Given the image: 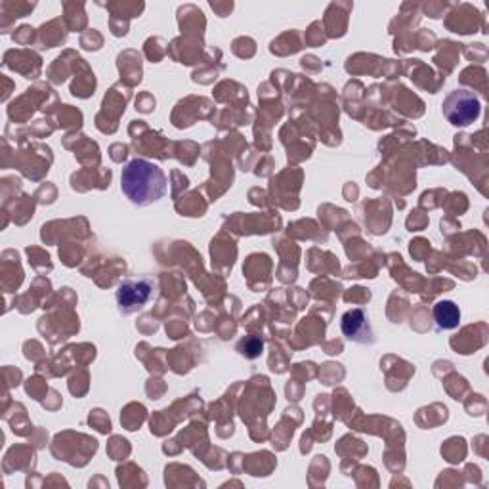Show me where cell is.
<instances>
[{
    "instance_id": "cell-2",
    "label": "cell",
    "mask_w": 489,
    "mask_h": 489,
    "mask_svg": "<svg viewBox=\"0 0 489 489\" xmlns=\"http://www.w3.org/2000/svg\"><path fill=\"white\" fill-rule=\"evenodd\" d=\"M443 117L450 121L453 127H468V124L476 122L482 114L480 97L472 90L457 89L447 94L442 105Z\"/></svg>"
},
{
    "instance_id": "cell-4",
    "label": "cell",
    "mask_w": 489,
    "mask_h": 489,
    "mask_svg": "<svg viewBox=\"0 0 489 489\" xmlns=\"http://www.w3.org/2000/svg\"><path fill=\"white\" fill-rule=\"evenodd\" d=\"M341 329L348 341L361 342V344L373 342V331L369 325V317L361 308L348 310L341 319Z\"/></svg>"
},
{
    "instance_id": "cell-6",
    "label": "cell",
    "mask_w": 489,
    "mask_h": 489,
    "mask_svg": "<svg viewBox=\"0 0 489 489\" xmlns=\"http://www.w3.org/2000/svg\"><path fill=\"white\" fill-rule=\"evenodd\" d=\"M240 348H241V350H245V348H247V352H243V354H247L249 358H257V356L262 354V341H258V339H247V342L243 341L240 344Z\"/></svg>"
},
{
    "instance_id": "cell-5",
    "label": "cell",
    "mask_w": 489,
    "mask_h": 489,
    "mask_svg": "<svg viewBox=\"0 0 489 489\" xmlns=\"http://www.w3.org/2000/svg\"><path fill=\"white\" fill-rule=\"evenodd\" d=\"M434 319H436L438 329L450 331V329L459 327V324H460V310H459V306L455 302H451V300H440L434 306Z\"/></svg>"
},
{
    "instance_id": "cell-1",
    "label": "cell",
    "mask_w": 489,
    "mask_h": 489,
    "mask_svg": "<svg viewBox=\"0 0 489 489\" xmlns=\"http://www.w3.org/2000/svg\"><path fill=\"white\" fill-rule=\"evenodd\" d=\"M121 190L131 203L148 207L164 198L166 176L159 164L146 159H132L121 173Z\"/></svg>"
},
{
    "instance_id": "cell-3",
    "label": "cell",
    "mask_w": 489,
    "mask_h": 489,
    "mask_svg": "<svg viewBox=\"0 0 489 489\" xmlns=\"http://www.w3.org/2000/svg\"><path fill=\"white\" fill-rule=\"evenodd\" d=\"M156 292V282L151 277H131L124 279L117 287V306L124 316L136 314L153 299Z\"/></svg>"
}]
</instances>
